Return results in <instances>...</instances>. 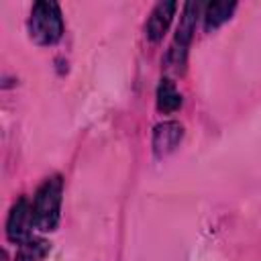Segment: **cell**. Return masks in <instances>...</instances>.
I'll return each instance as SVG.
<instances>
[{"label":"cell","instance_id":"cell-9","mask_svg":"<svg viewBox=\"0 0 261 261\" xmlns=\"http://www.w3.org/2000/svg\"><path fill=\"white\" fill-rule=\"evenodd\" d=\"M49 251H51V245L45 239L33 237L31 241H27L24 245L18 247L14 261H43Z\"/></svg>","mask_w":261,"mask_h":261},{"label":"cell","instance_id":"cell-2","mask_svg":"<svg viewBox=\"0 0 261 261\" xmlns=\"http://www.w3.org/2000/svg\"><path fill=\"white\" fill-rule=\"evenodd\" d=\"M29 37L41 47L55 45L63 37V16L61 8L53 0H39L33 4L27 20Z\"/></svg>","mask_w":261,"mask_h":261},{"label":"cell","instance_id":"cell-3","mask_svg":"<svg viewBox=\"0 0 261 261\" xmlns=\"http://www.w3.org/2000/svg\"><path fill=\"white\" fill-rule=\"evenodd\" d=\"M204 12V4L202 2H186L184 4V10H181V16H179V24L175 29V37H173V43L167 51V67L173 69V71H184L186 67V59H188V47H190V41L196 33V22H198V16H202Z\"/></svg>","mask_w":261,"mask_h":261},{"label":"cell","instance_id":"cell-8","mask_svg":"<svg viewBox=\"0 0 261 261\" xmlns=\"http://www.w3.org/2000/svg\"><path fill=\"white\" fill-rule=\"evenodd\" d=\"M181 106V94L169 77H163L157 86V110L163 114L175 112Z\"/></svg>","mask_w":261,"mask_h":261},{"label":"cell","instance_id":"cell-5","mask_svg":"<svg viewBox=\"0 0 261 261\" xmlns=\"http://www.w3.org/2000/svg\"><path fill=\"white\" fill-rule=\"evenodd\" d=\"M184 139V126L177 120H165L159 122L153 128V153L155 157L163 159L169 153H173Z\"/></svg>","mask_w":261,"mask_h":261},{"label":"cell","instance_id":"cell-7","mask_svg":"<svg viewBox=\"0 0 261 261\" xmlns=\"http://www.w3.org/2000/svg\"><path fill=\"white\" fill-rule=\"evenodd\" d=\"M237 8V2H228V0H212L208 4H204V12H202V18H204V31L206 33H212L216 31L218 27H222L234 12Z\"/></svg>","mask_w":261,"mask_h":261},{"label":"cell","instance_id":"cell-1","mask_svg":"<svg viewBox=\"0 0 261 261\" xmlns=\"http://www.w3.org/2000/svg\"><path fill=\"white\" fill-rule=\"evenodd\" d=\"M61 202H63V177L51 175L43 179L33 196V214L35 226L41 232H53L61 218Z\"/></svg>","mask_w":261,"mask_h":261},{"label":"cell","instance_id":"cell-6","mask_svg":"<svg viewBox=\"0 0 261 261\" xmlns=\"http://www.w3.org/2000/svg\"><path fill=\"white\" fill-rule=\"evenodd\" d=\"M175 10H177V2L173 0H163V2H157L147 18V24H145V35L149 41L157 43L163 39V35L167 33L173 16H175Z\"/></svg>","mask_w":261,"mask_h":261},{"label":"cell","instance_id":"cell-4","mask_svg":"<svg viewBox=\"0 0 261 261\" xmlns=\"http://www.w3.org/2000/svg\"><path fill=\"white\" fill-rule=\"evenodd\" d=\"M35 214H33V202L29 198H18L6 218V239L14 245H24L33 239L35 230Z\"/></svg>","mask_w":261,"mask_h":261}]
</instances>
